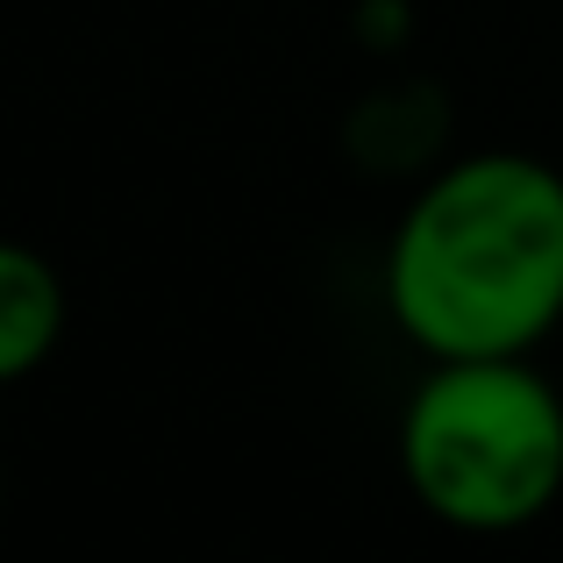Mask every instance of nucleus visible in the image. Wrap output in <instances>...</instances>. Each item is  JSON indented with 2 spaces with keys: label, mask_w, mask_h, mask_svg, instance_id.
<instances>
[{
  "label": "nucleus",
  "mask_w": 563,
  "mask_h": 563,
  "mask_svg": "<svg viewBox=\"0 0 563 563\" xmlns=\"http://www.w3.org/2000/svg\"><path fill=\"white\" fill-rule=\"evenodd\" d=\"M385 307L421 357H536L563 329V172L471 151L385 243Z\"/></svg>",
  "instance_id": "f257e3e1"
},
{
  "label": "nucleus",
  "mask_w": 563,
  "mask_h": 563,
  "mask_svg": "<svg viewBox=\"0 0 563 563\" xmlns=\"http://www.w3.org/2000/svg\"><path fill=\"white\" fill-rule=\"evenodd\" d=\"M399 478L456 536H514L563 499V393L536 357H428L399 407Z\"/></svg>",
  "instance_id": "f03ea898"
},
{
  "label": "nucleus",
  "mask_w": 563,
  "mask_h": 563,
  "mask_svg": "<svg viewBox=\"0 0 563 563\" xmlns=\"http://www.w3.org/2000/svg\"><path fill=\"white\" fill-rule=\"evenodd\" d=\"M65 343V278L43 250H0V378H36Z\"/></svg>",
  "instance_id": "7ed1b4c3"
}]
</instances>
